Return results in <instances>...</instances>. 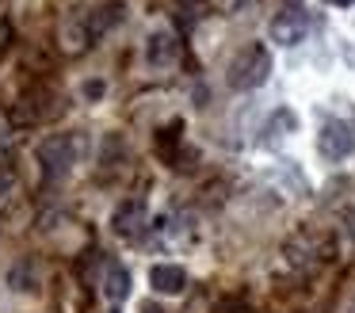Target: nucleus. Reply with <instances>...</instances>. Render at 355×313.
Returning <instances> with one entry per match:
<instances>
[{
	"mask_svg": "<svg viewBox=\"0 0 355 313\" xmlns=\"http://www.w3.org/2000/svg\"><path fill=\"white\" fill-rule=\"evenodd\" d=\"M103 294L111 298V302H126V294H130V271H126L119 260H111L107 271H103Z\"/></svg>",
	"mask_w": 355,
	"mask_h": 313,
	"instance_id": "obj_8",
	"label": "nucleus"
},
{
	"mask_svg": "<svg viewBox=\"0 0 355 313\" xmlns=\"http://www.w3.org/2000/svg\"><path fill=\"white\" fill-rule=\"evenodd\" d=\"M8 35H12L8 23H0V46H8Z\"/></svg>",
	"mask_w": 355,
	"mask_h": 313,
	"instance_id": "obj_12",
	"label": "nucleus"
},
{
	"mask_svg": "<svg viewBox=\"0 0 355 313\" xmlns=\"http://www.w3.org/2000/svg\"><path fill=\"white\" fill-rule=\"evenodd\" d=\"M85 96H88V99H96V96H103V81H96V84H92V81H88V84H85Z\"/></svg>",
	"mask_w": 355,
	"mask_h": 313,
	"instance_id": "obj_10",
	"label": "nucleus"
},
{
	"mask_svg": "<svg viewBox=\"0 0 355 313\" xmlns=\"http://www.w3.org/2000/svg\"><path fill=\"white\" fill-rule=\"evenodd\" d=\"M317 153H321L324 160H332V164H340V160H347L355 153V130L347 126L344 119H332L321 126V134H317Z\"/></svg>",
	"mask_w": 355,
	"mask_h": 313,
	"instance_id": "obj_2",
	"label": "nucleus"
},
{
	"mask_svg": "<svg viewBox=\"0 0 355 313\" xmlns=\"http://www.w3.org/2000/svg\"><path fill=\"white\" fill-rule=\"evenodd\" d=\"M141 226H146V203L141 198H123L111 214V229L119 237H138Z\"/></svg>",
	"mask_w": 355,
	"mask_h": 313,
	"instance_id": "obj_5",
	"label": "nucleus"
},
{
	"mask_svg": "<svg viewBox=\"0 0 355 313\" xmlns=\"http://www.w3.org/2000/svg\"><path fill=\"white\" fill-rule=\"evenodd\" d=\"M286 4H298V0H286Z\"/></svg>",
	"mask_w": 355,
	"mask_h": 313,
	"instance_id": "obj_16",
	"label": "nucleus"
},
{
	"mask_svg": "<svg viewBox=\"0 0 355 313\" xmlns=\"http://www.w3.org/2000/svg\"><path fill=\"white\" fill-rule=\"evenodd\" d=\"M268 35L275 46H298L306 42L309 35V15L302 12V8H286V12H279L275 19L268 23Z\"/></svg>",
	"mask_w": 355,
	"mask_h": 313,
	"instance_id": "obj_3",
	"label": "nucleus"
},
{
	"mask_svg": "<svg viewBox=\"0 0 355 313\" xmlns=\"http://www.w3.org/2000/svg\"><path fill=\"white\" fill-rule=\"evenodd\" d=\"M126 15V8L119 4V0H107V4H100L92 12V19H88V42H96V38H103L111 27H115L119 19Z\"/></svg>",
	"mask_w": 355,
	"mask_h": 313,
	"instance_id": "obj_7",
	"label": "nucleus"
},
{
	"mask_svg": "<svg viewBox=\"0 0 355 313\" xmlns=\"http://www.w3.org/2000/svg\"><path fill=\"white\" fill-rule=\"evenodd\" d=\"M324 4H336V8H347V4H355V0H324Z\"/></svg>",
	"mask_w": 355,
	"mask_h": 313,
	"instance_id": "obj_13",
	"label": "nucleus"
},
{
	"mask_svg": "<svg viewBox=\"0 0 355 313\" xmlns=\"http://www.w3.org/2000/svg\"><path fill=\"white\" fill-rule=\"evenodd\" d=\"M268 76H271V50L263 42H252L233 58L225 81L237 92H252V88H260V84H268Z\"/></svg>",
	"mask_w": 355,
	"mask_h": 313,
	"instance_id": "obj_1",
	"label": "nucleus"
},
{
	"mask_svg": "<svg viewBox=\"0 0 355 313\" xmlns=\"http://www.w3.org/2000/svg\"><path fill=\"white\" fill-rule=\"evenodd\" d=\"M149 287H153L157 294H184L187 271L180 264H153L149 267Z\"/></svg>",
	"mask_w": 355,
	"mask_h": 313,
	"instance_id": "obj_6",
	"label": "nucleus"
},
{
	"mask_svg": "<svg viewBox=\"0 0 355 313\" xmlns=\"http://www.w3.org/2000/svg\"><path fill=\"white\" fill-rule=\"evenodd\" d=\"M141 313H168L164 305H157V302H141Z\"/></svg>",
	"mask_w": 355,
	"mask_h": 313,
	"instance_id": "obj_11",
	"label": "nucleus"
},
{
	"mask_svg": "<svg viewBox=\"0 0 355 313\" xmlns=\"http://www.w3.org/2000/svg\"><path fill=\"white\" fill-rule=\"evenodd\" d=\"M347 313H355V302H352V305H347Z\"/></svg>",
	"mask_w": 355,
	"mask_h": 313,
	"instance_id": "obj_15",
	"label": "nucleus"
},
{
	"mask_svg": "<svg viewBox=\"0 0 355 313\" xmlns=\"http://www.w3.org/2000/svg\"><path fill=\"white\" fill-rule=\"evenodd\" d=\"M39 157H42V164H46V176H50V180H54V176H65V172L73 168V160H77V142H73L69 134L50 137V142L39 149Z\"/></svg>",
	"mask_w": 355,
	"mask_h": 313,
	"instance_id": "obj_4",
	"label": "nucleus"
},
{
	"mask_svg": "<svg viewBox=\"0 0 355 313\" xmlns=\"http://www.w3.org/2000/svg\"><path fill=\"white\" fill-rule=\"evenodd\" d=\"M245 4H252V0H233V12H241Z\"/></svg>",
	"mask_w": 355,
	"mask_h": 313,
	"instance_id": "obj_14",
	"label": "nucleus"
},
{
	"mask_svg": "<svg viewBox=\"0 0 355 313\" xmlns=\"http://www.w3.org/2000/svg\"><path fill=\"white\" fill-rule=\"evenodd\" d=\"M172 38L168 35H157V38H149V58H153V61H164V58H168V53H172Z\"/></svg>",
	"mask_w": 355,
	"mask_h": 313,
	"instance_id": "obj_9",
	"label": "nucleus"
}]
</instances>
